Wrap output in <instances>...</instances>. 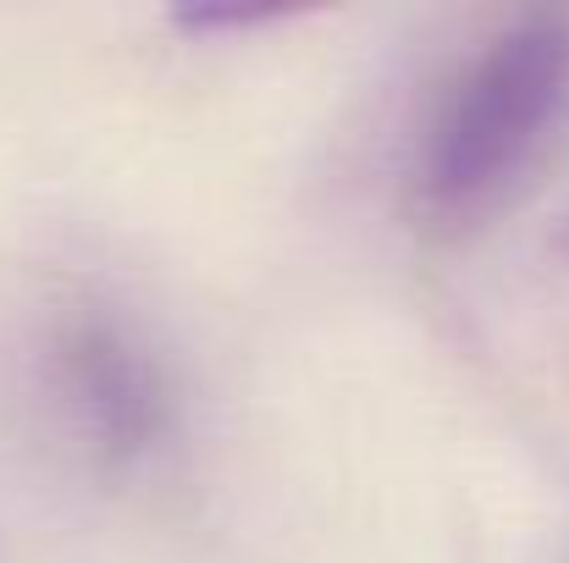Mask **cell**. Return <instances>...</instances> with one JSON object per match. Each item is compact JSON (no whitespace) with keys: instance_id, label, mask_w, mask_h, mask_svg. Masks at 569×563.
I'll list each match as a JSON object with an SVG mask.
<instances>
[{"instance_id":"cell-1","label":"cell","mask_w":569,"mask_h":563,"mask_svg":"<svg viewBox=\"0 0 569 563\" xmlns=\"http://www.w3.org/2000/svg\"><path fill=\"white\" fill-rule=\"evenodd\" d=\"M569 122V11L498 22L431 94L403 204L426 243L487 227Z\"/></svg>"},{"instance_id":"cell-2","label":"cell","mask_w":569,"mask_h":563,"mask_svg":"<svg viewBox=\"0 0 569 563\" xmlns=\"http://www.w3.org/2000/svg\"><path fill=\"white\" fill-rule=\"evenodd\" d=\"M39 392L67 448L111 486L156 475L178 448V375L161 343L106 293L56 304L39 338Z\"/></svg>"},{"instance_id":"cell-3","label":"cell","mask_w":569,"mask_h":563,"mask_svg":"<svg viewBox=\"0 0 569 563\" xmlns=\"http://www.w3.org/2000/svg\"><path fill=\"white\" fill-rule=\"evenodd\" d=\"M553 254L569 265V210H565V221H559V232H553Z\"/></svg>"}]
</instances>
